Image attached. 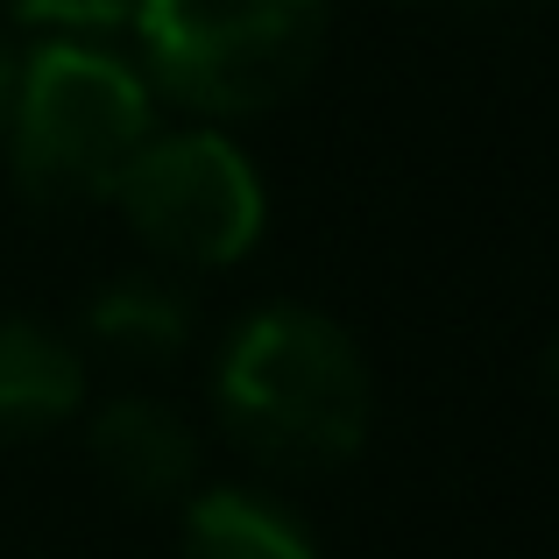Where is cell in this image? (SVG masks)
<instances>
[{"mask_svg":"<svg viewBox=\"0 0 559 559\" xmlns=\"http://www.w3.org/2000/svg\"><path fill=\"white\" fill-rule=\"evenodd\" d=\"M178 559H326L312 524L270 489H191Z\"/></svg>","mask_w":559,"mask_h":559,"instance_id":"8","label":"cell"},{"mask_svg":"<svg viewBox=\"0 0 559 559\" xmlns=\"http://www.w3.org/2000/svg\"><path fill=\"white\" fill-rule=\"evenodd\" d=\"M135 0H8V22L36 43H107L128 28Z\"/></svg>","mask_w":559,"mask_h":559,"instance_id":"9","label":"cell"},{"mask_svg":"<svg viewBox=\"0 0 559 559\" xmlns=\"http://www.w3.org/2000/svg\"><path fill=\"white\" fill-rule=\"evenodd\" d=\"M85 453L93 467L142 510L185 503L199 489V432L164 404V396L121 390L85 418Z\"/></svg>","mask_w":559,"mask_h":559,"instance_id":"5","label":"cell"},{"mask_svg":"<svg viewBox=\"0 0 559 559\" xmlns=\"http://www.w3.org/2000/svg\"><path fill=\"white\" fill-rule=\"evenodd\" d=\"M156 135V93L135 57L107 43H36L14 71L8 170L28 205H93L114 199L121 170Z\"/></svg>","mask_w":559,"mask_h":559,"instance_id":"3","label":"cell"},{"mask_svg":"<svg viewBox=\"0 0 559 559\" xmlns=\"http://www.w3.org/2000/svg\"><path fill=\"white\" fill-rule=\"evenodd\" d=\"M79 326L99 355L128 361V369H156V361H178L191 347L199 319H191V298L170 270H121L85 298Z\"/></svg>","mask_w":559,"mask_h":559,"instance_id":"7","label":"cell"},{"mask_svg":"<svg viewBox=\"0 0 559 559\" xmlns=\"http://www.w3.org/2000/svg\"><path fill=\"white\" fill-rule=\"evenodd\" d=\"M404 8H418V0H404Z\"/></svg>","mask_w":559,"mask_h":559,"instance_id":"12","label":"cell"},{"mask_svg":"<svg viewBox=\"0 0 559 559\" xmlns=\"http://www.w3.org/2000/svg\"><path fill=\"white\" fill-rule=\"evenodd\" d=\"M213 418L270 475H333L369 447V355L319 305H255L213 355Z\"/></svg>","mask_w":559,"mask_h":559,"instance_id":"1","label":"cell"},{"mask_svg":"<svg viewBox=\"0 0 559 559\" xmlns=\"http://www.w3.org/2000/svg\"><path fill=\"white\" fill-rule=\"evenodd\" d=\"M114 205L128 234L170 270H234L270 234V191L255 156L213 121L170 128V135L156 128L121 170Z\"/></svg>","mask_w":559,"mask_h":559,"instance_id":"4","label":"cell"},{"mask_svg":"<svg viewBox=\"0 0 559 559\" xmlns=\"http://www.w3.org/2000/svg\"><path fill=\"white\" fill-rule=\"evenodd\" d=\"M85 411V355L43 319L0 312V447L57 432Z\"/></svg>","mask_w":559,"mask_h":559,"instance_id":"6","label":"cell"},{"mask_svg":"<svg viewBox=\"0 0 559 559\" xmlns=\"http://www.w3.org/2000/svg\"><path fill=\"white\" fill-rule=\"evenodd\" d=\"M135 71L156 107L191 121H255L326 57V0H135Z\"/></svg>","mask_w":559,"mask_h":559,"instance_id":"2","label":"cell"},{"mask_svg":"<svg viewBox=\"0 0 559 559\" xmlns=\"http://www.w3.org/2000/svg\"><path fill=\"white\" fill-rule=\"evenodd\" d=\"M14 71H22V50L0 36V128H8V107H14Z\"/></svg>","mask_w":559,"mask_h":559,"instance_id":"10","label":"cell"},{"mask_svg":"<svg viewBox=\"0 0 559 559\" xmlns=\"http://www.w3.org/2000/svg\"><path fill=\"white\" fill-rule=\"evenodd\" d=\"M546 376H552V390H559V347H552V355H546Z\"/></svg>","mask_w":559,"mask_h":559,"instance_id":"11","label":"cell"}]
</instances>
